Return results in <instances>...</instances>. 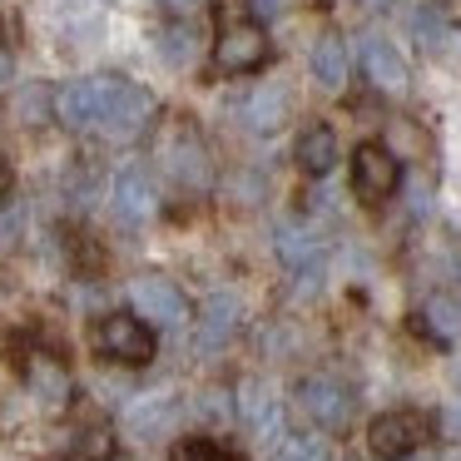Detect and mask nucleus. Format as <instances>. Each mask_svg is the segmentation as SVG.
<instances>
[{
    "mask_svg": "<svg viewBox=\"0 0 461 461\" xmlns=\"http://www.w3.org/2000/svg\"><path fill=\"white\" fill-rule=\"evenodd\" d=\"M149 114H154L149 90L120 80V75H100V124L95 130L114 134V140H130V134H140L149 124Z\"/></svg>",
    "mask_w": 461,
    "mask_h": 461,
    "instance_id": "obj_1",
    "label": "nucleus"
},
{
    "mask_svg": "<svg viewBox=\"0 0 461 461\" xmlns=\"http://www.w3.org/2000/svg\"><path fill=\"white\" fill-rule=\"evenodd\" d=\"M110 451H114V437L104 427H90V431H80V437L70 441L65 461H110Z\"/></svg>",
    "mask_w": 461,
    "mask_h": 461,
    "instance_id": "obj_18",
    "label": "nucleus"
},
{
    "mask_svg": "<svg viewBox=\"0 0 461 461\" xmlns=\"http://www.w3.org/2000/svg\"><path fill=\"white\" fill-rule=\"evenodd\" d=\"M25 377H31L35 397L50 402V407H60V402L70 397V377H65V367H60V362H50V357H35L31 367H25Z\"/></svg>",
    "mask_w": 461,
    "mask_h": 461,
    "instance_id": "obj_15",
    "label": "nucleus"
},
{
    "mask_svg": "<svg viewBox=\"0 0 461 461\" xmlns=\"http://www.w3.org/2000/svg\"><path fill=\"white\" fill-rule=\"evenodd\" d=\"M169 461H223V456L209 447V441H179V447L169 451Z\"/></svg>",
    "mask_w": 461,
    "mask_h": 461,
    "instance_id": "obj_23",
    "label": "nucleus"
},
{
    "mask_svg": "<svg viewBox=\"0 0 461 461\" xmlns=\"http://www.w3.org/2000/svg\"><path fill=\"white\" fill-rule=\"evenodd\" d=\"M134 308H140L144 322H159V328H184V318H189V303H184V293L169 278L134 283Z\"/></svg>",
    "mask_w": 461,
    "mask_h": 461,
    "instance_id": "obj_7",
    "label": "nucleus"
},
{
    "mask_svg": "<svg viewBox=\"0 0 461 461\" xmlns=\"http://www.w3.org/2000/svg\"><path fill=\"white\" fill-rule=\"evenodd\" d=\"M367 5H382V0H367Z\"/></svg>",
    "mask_w": 461,
    "mask_h": 461,
    "instance_id": "obj_29",
    "label": "nucleus"
},
{
    "mask_svg": "<svg viewBox=\"0 0 461 461\" xmlns=\"http://www.w3.org/2000/svg\"><path fill=\"white\" fill-rule=\"evenodd\" d=\"M55 110H60V120L75 124V130H90V124H100V75H95V80L65 85V90L55 95Z\"/></svg>",
    "mask_w": 461,
    "mask_h": 461,
    "instance_id": "obj_10",
    "label": "nucleus"
},
{
    "mask_svg": "<svg viewBox=\"0 0 461 461\" xmlns=\"http://www.w3.org/2000/svg\"><path fill=\"white\" fill-rule=\"evenodd\" d=\"M367 441L382 461H402L427 441V417H421V411H387V417L372 421Z\"/></svg>",
    "mask_w": 461,
    "mask_h": 461,
    "instance_id": "obj_4",
    "label": "nucleus"
},
{
    "mask_svg": "<svg viewBox=\"0 0 461 461\" xmlns=\"http://www.w3.org/2000/svg\"><path fill=\"white\" fill-rule=\"evenodd\" d=\"M243 120H249V130L273 134L283 120H288V90H283V85H263V90H253L249 100H243Z\"/></svg>",
    "mask_w": 461,
    "mask_h": 461,
    "instance_id": "obj_12",
    "label": "nucleus"
},
{
    "mask_svg": "<svg viewBox=\"0 0 461 461\" xmlns=\"http://www.w3.org/2000/svg\"><path fill=\"white\" fill-rule=\"evenodd\" d=\"M159 5H169V11H194L199 0H159Z\"/></svg>",
    "mask_w": 461,
    "mask_h": 461,
    "instance_id": "obj_27",
    "label": "nucleus"
},
{
    "mask_svg": "<svg viewBox=\"0 0 461 461\" xmlns=\"http://www.w3.org/2000/svg\"><path fill=\"white\" fill-rule=\"evenodd\" d=\"M427 318L437 322V332H441V338L461 332V318H456V308H451V303H427Z\"/></svg>",
    "mask_w": 461,
    "mask_h": 461,
    "instance_id": "obj_22",
    "label": "nucleus"
},
{
    "mask_svg": "<svg viewBox=\"0 0 461 461\" xmlns=\"http://www.w3.org/2000/svg\"><path fill=\"white\" fill-rule=\"evenodd\" d=\"M303 411H308L318 427H328V431H342L352 421V392L342 387V377H328V372H318V377H308L303 382Z\"/></svg>",
    "mask_w": 461,
    "mask_h": 461,
    "instance_id": "obj_5",
    "label": "nucleus"
},
{
    "mask_svg": "<svg viewBox=\"0 0 461 461\" xmlns=\"http://www.w3.org/2000/svg\"><path fill=\"white\" fill-rule=\"evenodd\" d=\"M312 75H318V85H328V90H338L342 80H348V41L342 35H322L318 50H312Z\"/></svg>",
    "mask_w": 461,
    "mask_h": 461,
    "instance_id": "obj_14",
    "label": "nucleus"
},
{
    "mask_svg": "<svg viewBox=\"0 0 461 461\" xmlns=\"http://www.w3.org/2000/svg\"><path fill=\"white\" fill-rule=\"evenodd\" d=\"M164 55H169V60H189V55H194V35L189 31L164 35Z\"/></svg>",
    "mask_w": 461,
    "mask_h": 461,
    "instance_id": "obj_24",
    "label": "nucleus"
},
{
    "mask_svg": "<svg viewBox=\"0 0 461 461\" xmlns=\"http://www.w3.org/2000/svg\"><path fill=\"white\" fill-rule=\"evenodd\" d=\"M169 417H174V407H169V402H144V407H134V411H130L134 431H144V437H149V431H159Z\"/></svg>",
    "mask_w": 461,
    "mask_h": 461,
    "instance_id": "obj_21",
    "label": "nucleus"
},
{
    "mask_svg": "<svg viewBox=\"0 0 461 461\" xmlns=\"http://www.w3.org/2000/svg\"><path fill=\"white\" fill-rule=\"evenodd\" d=\"M273 461H328V447H322V441H312V437H288Z\"/></svg>",
    "mask_w": 461,
    "mask_h": 461,
    "instance_id": "obj_20",
    "label": "nucleus"
},
{
    "mask_svg": "<svg viewBox=\"0 0 461 461\" xmlns=\"http://www.w3.org/2000/svg\"><path fill=\"white\" fill-rule=\"evenodd\" d=\"M253 15H278V0H249Z\"/></svg>",
    "mask_w": 461,
    "mask_h": 461,
    "instance_id": "obj_25",
    "label": "nucleus"
},
{
    "mask_svg": "<svg viewBox=\"0 0 461 461\" xmlns=\"http://www.w3.org/2000/svg\"><path fill=\"white\" fill-rule=\"evenodd\" d=\"M11 194V174H5V164H0V199Z\"/></svg>",
    "mask_w": 461,
    "mask_h": 461,
    "instance_id": "obj_28",
    "label": "nucleus"
},
{
    "mask_svg": "<svg viewBox=\"0 0 461 461\" xmlns=\"http://www.w3.org/2000/svg\"><path fill=\"white\" fill-rule=\"evenodd\" d=\"M278 253L288 258V268H318V243L308 239V233H293V229H278Z\"/></svg>",
    "mask_w": 461,
    "mask_h": 461,
    "instance_id": "obj_19",
    "label": "nucleus"
},
{
    "mask_svg": "<svg viewBox=\"0 0 461 461\" xmlns=\"http://www.w3.org/2000/svg\"><path fill=\"white\" fill-rule=\"evenodd\" d=\"M298 164H303V174H328L338 164V134H332V124H303Z\"/></svg>",
    "mask_w": 461,
    "mask_h": 461,
    "instance_id": "obj_13",
    "label": "nucleus"
},
{
    "mask_svg": "<svg viewBox=\"0 0 461 461\" xmlns=\"http://www.w3.org/2000/svg\"><path fill=\"white\" fill-rule=\"evenodd\" d=\"M95 348H100L110 362L144 367V362L154 357V332L144 328L140 318H130V312H110V318L95 328Z\"/></svg>",
    "mask_w": 461,
    "mask_h": 461,
    "instance_id": "obj_2",
    "label": "nucleus"
},
{
    "mask_svg": "<svg viewBox=\"0 0 461 461\" xmlns=\"http://www.w3.org/2000/svg\"><path fill=\"white\" fill-rule=\"evenodd\" d=\"M397 179H402V164L392 159V149H382V144H357V154H352V194H357L367 209H377L382 199H392Z\"/></svg>",
    "mask_w": 461,
    "mask_h": 461,
    "instance_id": "obj_3",
    "label": "nucleus"
},
{
    "mask_svg": "<svg viewBox=\"0 0 461 461\" xmlns=\"http://www.w3.org/2000/svg\"><path fill=\"white\" fill-rule=\"evenodd\" d=\"M11 80V55H5V45H0V85Z\"/></svg>",
    "mask_w": 461,
    "mask_h": 461,
    "instance_id": "obj_26",
    "label": "nucleus"
},
{
    "mask_svg": "<svg viewBox=\"0 0 461 461\" xmlns=\"http://www.w3.org/2000/svg\"><path fill=\"white\" fill-rule=\"evenodd\" d=\"M114 213H120L124 223H144L154 213V184L144 169H120V179H114Z\"/></svg>",
    "mask_w": 461,
    "mask_h": 461,
    "instance_id": "obj_9",
    "label": "nucleus"
},
{
    "mask_svg": "<svg viewBox=\"0 0 461 461\" xmlns=\"http://www.w3.org/2000/svg\"><path fill=\"white\" fill-rule=\"evenodd\" d=\"M263 55H268V41H263L258 25H223L219 45H213V65H219L223 75H249L263 65Z\"/></svg>",
    "mask_w": 461,
    "mask_h": 461,
    "instance_id": "obj_6",
    "label": "nucleus"
},
{
    "mask_svg": "<svg viewBox=\"0 0 461 461\" xmlns=\"http://www.w3.org/2000/svg\"><path fill=\"white\" fill-rule=\"evenodd\" d=\"M362 65H367V75H372L377 90H387V95L407 90V65H402V55L392 50L387 41H367V45H362Z\"/></svg>",
    "mask_w": 461,
    "mask_h": 461,
    "instance_id": "obj_11",
    "label": "nucleus"
},
{
    "mask_svg": "<svg viewBox=\"0 0 461 461\" xmlns=\"http://www.w3.org/2000/svg\"><path fill=\"white\" fill-rule=\"evenodd\" d=\"M164 169L174 174L179 184H189V189H199L203 179H209V159H203V144L194 140L189 130H174L169 140H164Z\"/></svg>",
    "mask_w": 461,
    "mask_h": 461,
    "instance_id": "obj_8",
    "label": "nucleus"
},
{
    "mask_svg": "<svg viewBox=\"0 0 461 461\" xmlns=\"http://www.w3.org/2000/svg\"><path fill=\"white\" fill-rule=\"evenodd\" d=\"M243 417H249L253 431L273 437V431H278V402H273L258 382H249V387H243Z\"/></svg>",
    "mask_w": 461,
    "mask_h": 461,
    "instance_id": "obj_17",
    "label": "nucleus"
},
{
    "mask_svg": "<svg viewBox=\"0 0 461 461\" xmlns=\"http://www.w3.org/2000/svg\"><path fill=\"white\" fill-rule=\"evenodd\" d=\"M233 322H239V303H233V298H213V303H209V312H203L199 348H203V352H213L219 342H229Z\"/></svg>",
    "mask_w": 461,
    "mask_h": 461,
    "instance_id": "obj_16",
    "label": "nucleus"
}]
</instances>
